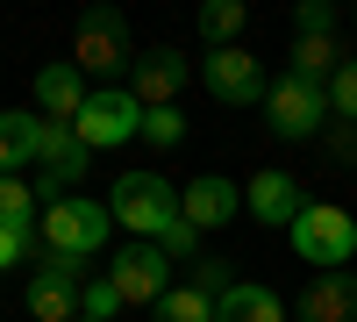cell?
<instances>
[{
    "mask_svg": "<svg viewBox=\"0 0 357 322\" xmlns=\"http://www.w3.org/2000/svg\"><path fill=\"white\" fill-rule=\"evenodd\" d=\"M286 244H293V258H301V265H314V272H343L350 258H357V215L336 208V200H307V208L293 215Z\"/></svg>",
    "mask_w": 357,
    "mask_h": 322,
    "instance_id": "obj_1",
    "label": "cell"
},
{
    "mask_svg": "<svg viewBox=\"0 0 357 322\" xmlns=\"http://www.w3.org/2000/svg\"><path fill=\"white\" fill-rule=\"evenodd\" d=\"M107 208H114V229H136V244H158L178 222V186L165 172H122L114 193H107Z\"/></svg>",
    "mask_w": 357,
    "mask_h": 322,
    "instance_id": "obj_2",
    "label": "cell"
},
{
    "mask_svg": "<svg viewBox=\"0 0 357 322\" xmlns=\"http://www.w3.org/2000/svg\"><path fill=\"white\" fill-rule=\"evenodd\" d=\"M36 237H43V251H57V258H93L107 237H114V208L107 200H93V193H72V200H50L43 208V222H36Z\"/></svg>",
    "mask_w": 357,
    "mask_h": 322,
    "instance_id": "obj_3",
    "label": "cell"
},
{
    "mask_svg": "<svg viewBox=\"0 0 357 322\" xmlns=\"http://www.w3.org/2000/svg\"><path fill=\"white\" fill-rule=\"evenodd\" d=\"M86 286H93V279H86L79 258L43 251V258H36V272H29V315H36V322H79Z\"/></svg>",
    "mask_w": 357,
    "mask_h": 322,
    "instance_id": "obj_4",
    "label": "cell"
},
{
    "mask_svg": "<svg viewBox=\"0 0 357 322\" xmlns=\"http://www.w3.org/2000/svg\"><path fill=\"white\" fill-rule=\"evenodd\" d=\"M264 115H272V129L286 136V143H301V136H314L321 122H329V86L321 79H301V72H286V79H272V94H264Z\"/></svg>",
    "mask_w": 357,
    "mask_h": 322,
    "instance_id": "obj_5",
    "label": "cell"
},
{
    "mask_svg": "<svg viewBox=\"0 0 357 322\" xmlns=\"http://www.w3.org/2000/svg\"><path fill=\"white\" fill-rule=\"evenodd\" d=\"M72 136L86 143V151H114V143H129V136H143V101L129 94V86H100L93 101L79 108V122H72Z\"/></svg>",
    "mask_w": 357,
    "mask_h": 322,
    "instance_id": "obj_6",
    "label": "cell"
},
{
    "mask_svg": "<svg viewBox=\"0 0 357 322\" xmlns=\"http://www.w3.org/2000/svg\"><path fill=\"white\" fill-rule=\"evenodd\" d=\"M200 86L215 94L222 108H257L264 94H272V79H264V65L243 50V43H229V50H207L200 57Z\"/></svg>",
    "mask_w": 357,
    "mask_h": 322,
    "instance_id": "obj_7",
    "label": "cell"
},
{
    "mask_svg": "<svg viewBox=\"0 0 357 322\" xmlns=\"http://www.w3.org/2000/svg\"><path fill=\"white\" fill-rule=\"evenodd\" d=\"M79 72H122L136 65V43H129V15L122 8H86L79 22V57H72Z\"/></svg>",
    "mask_w": 357,
    "mask_h": 322,
    "instance_id": "obj_8",
    "label": "cell"
},
{
    "mask_svg": "<svg viewBox=\"0 0 357 322\" xmlns=\"http://www.w3.org/2000/svg\"><path fill=\"white\" fill-rule=\"evenodd\" d=\"M107 279H114V294H122L129 308H143V301H165L172 294V258L158 251V244H122L114 251V265H107Z\"/></svg>",
    "mask_w": 357,
    "mask_h": 322,
    "instance_id": "obj_9",
    "label": "cell"
},
{
    "mask_svg": "<svg viewBox=\"0 0 357 322\" xmlns=\"http://www.w3.org/2000/svg\"><path fill=\"white\" fill-rule=\"evenodd\" d=\"M186 79H193V57L172 50V43H158V50H143L136 65H129V94H136L143 108H178Z\"/></svg>",
    "mask_w": 357,
    "mask_h": 322,
    "instance_id": "obj_10",
    "label": "cell"
},
{
    "mask_svg": "<svg viewBox=\"0 0 357 322\" xmlns=\"http://www.w3.org/2000/svg\"><path fill=\"white\" fill-rule=\"evenodd\" d=\"M236 208H243V186L222 180V172H200V180L178 186V215L193 229H222V222H236Z\"/></svg>",
    "mask_w": 357,
    "mask_h": 322,
    "instance_id": "obj_11",
    "label": "cell"
},
{
    "mask_svg": "<svg viewBox=\"0 0 357 322\" xmlns=\"http://www.w3.org/2000/svg\"><path fill=\"white\" fill-rule=\"evenodd\" d=\"M43 136H50V122L36 108H8L0 115V180H22L29 165H43Z\"/></svg>",
    "mask_w": 357,
    "mask_h": 322,
    "instance_id": "obj_12",
    "label": "cell"
},
{
    "mask_svg": "<svg viewBox=\"0 0 357 322\" xmlns=\"http://www.w3.org/2000/svg\"><path fill=\"white\" fill-rule=\"evenodd\" d=\"M243 208H250L264 229H293V215L307 208V193H301L293 172H257V180L243 186Z\"/></svg>",
    "mask_w": 357,
    "mask_h": 322,
    "instance_id": "obj_13",
    "label": "cell"
},
{
    "mask_svg": "<svg viewBox=\"0 0 357 322\" xmlns=\"http://www.w3.org/2000/svg\"><path fill=\"white\" fill-rule=\"evenodd\" d=\"M301 322H357V272H314L293 301Z\"/></svg>",
    "mask_w": 357,
    "mask_h": 322,
    "instance_id": "obj_14",
    "label": "cell"
},
{
    "mask_svg": "<svg viewBox=\"0 0 357 322\" xmlns=\"http://www.w3.org/2000/svg\"><path fill=\"white\" fill-rule=\"evenodd\" d=\"M86 101H93V94H86V72L79 65H43L36 72V115H43V122H79V108Z\"/></svg>",
    "mask_w": 357,
    "mask_h": 322,
    "instance_id": "obj_15",
    "label": "cell"
},
{
    "mask_svg": "<svg viewBox=\"0 0 357 322\" xmlns=\"http://www.w3.org/2000/svg\"><path fill=\"white\" fill-rule=\"evenodd\" d=\"M215 322H286V308H279V294H272V286L236 279L229 294L215 301Z\"/></svg>",
    "mask_w": 357,
    "mask_h": 322,
    "instance_id": "obj_16",
    "label": "cell"
},
{
    "mask_svg": "<svg viewBox=\"0 0 357 322\" xmlns=\"http://www.w3.org/2000/svg\"><path fill=\"white\" fill-rule=\"evenodd\" d=\"M151 322H215V294H200V286H172V294L151 308Z\"/></svg>",
    "mask_w": 357,
    "mask_h": 322,
    "instance_id": "obj_17",
    "label": "cell"
},
{
    "mask_svg": "<svg viewBox=\"0 0 357 322\" xmlns=\"http://www.w3.org/2000/svg\"><path fill=\"white\" fill-rule=\"evenodd\" d=\"M243 15H250L243 0H207V8H200V36L215 43V50H229V43H236V29H243Z\"/></svg>",
    "mask_w": 357,
    "mask_h": 322,
    "instance_id": "obj_18",
    "label": "cell"
},
{
    "mask_svg": "<svg viewBox=\"0 0 357 322\" xmlns=\"http://www.w3.org/2000/svg\"><path fill=\"white\" fill-rule=\"evenodd\" d=\"M0 222H22V229L43 222V200H36L29 180H0Z\"/></svg>",
    "mask_w": 357,
    "mask_h": 322,
    "instance_id": "obj_19",
    "label": "cell"
},
{
    "mask_svg": "<svg viewBox=\"0 0 357 322\" xmlns=\"http://www.w3.org/2000/svg\"><path fill=\"white\" fill-rule=\"evenodd\" d=\"M336 65H343V57H336L329 36H301V43H293V72H301V79H321V72L336 79Z\"/></svg>",
    "mask_w": 357,
    "mask_h": 322,
    "instance_id": "obj_20",
    "label": "cell"
},
{
    "mask_svg": "<svg viewBox=\"0 0 357 322\" xmlns=\"http://www.w3.org/2000/svg\"><path fill=\"white\" fill-rule=\"evenodd\" d=\"M143 143H158V151L186 143V115L178 108H143Z\"/></svg>",
    "mask_w": 357,
    "mask_h": 322,
    "instance_id": "obj_21",
    "label": "cell"
},
{
    "mask_svg": "<svg viewBox=\"0 0 357 322\" xmlns=\"http://www.w3.org/2000/svg\"><path fill=\"white\" fill-rule=\"evenodd\" d=\"M329 108L343 115V122H357V57H343L336 79H329Z\"/></svg>",
    "mask_w": 357,
    "mask_h": 322,
    "instance_id": "obj_22",
    "label": "cell"
},
{
    "mask_svg": "<svg viewBox=\"0 0 357 322\" xmlns=\"http://www.w3.org/2000/svg\"><path fill=\"white\" fill-rule=\"evenodd\" d=\"M29 251H36V229H22V222H0V272H15Z\"/></svg>",
    "mask_w": 357,
    "mask_h": 322,
    "instance_id": "obj_23",
    "label": "cell"
},
{
    "mask_svg": "<svg viewBox=\"0 0 357 322\" xmlns=\"http://www.w3.org/2000/svg\"><path fill=\"white\" fill-rule=\"evenodd\" d=\"M114 308H129L122 294H114V279H93V286H86V308H79V315H86V322H114Z\"/></svg>",
    "mask_w": 357,
    "mask_h": 322,
    "instance_id": "obj_24",
    "label": "cell"
},
{
    "mask_svg": "<svg viewBox=\"0 0 357 322\" xmlns=\"http://www.w3.org/2000/svg\"><path fill=\"white\" fill-rule=\"evenodd\" d=\"M293 29H301V36H329L336 8H329V0H301V8H293Z\"/></svg>",
    "mask_w": 357,
    "mask_h": 322,
    "instance_id": "obj_25",
    "label": "cell"
},
{
    "mask_svg": "<svg viewBox=\"0 0 357 322\" xmlns=\"http://www.w3.org/2000/svg\"><path fill=\"white\" fill-rule=\"evenodd\" d=\"M158 251H165V258H193V251H200V229H193L186 215H178V222L165 229V237H158Z\"/></svg>",
    "mask_w": 357,
    "mask_h": 322,
    "instance_id": "obj_26",
    "label": "cell"
},
{
    "mask_svg": "<svg viewBox=\"0 0 357 322\" xmlns=\"http://www.w3.org/2000/svg\"><path fill=\"white\" fill-rule=\"evenodd\" d=\"M193 286H200V294H215V301H222V294H229L236 279H229V265H222V258H207V265L193 272Z\"/></svg>",
    "mask_w": 357,
    "mask_h": 322,
    "instance_id": "obj_27",
    "label": "cell"
},
{
    "mask_svg": "<svg viewBox=\"0 0 357 322\" xmlns=\"http://www.w3.org/2000/svg\"><path fill=\"white\" fill-rule=\"evenodd\" d=\"M350 22H357V15H350Z\"/></svg>",
    "mask_w": 357,
    "mask_h": 322,
    "instance_id": "obj_28",
    "label": "cell"
},
{
    "mask_svg": "<svg viewBox=\"0 0 357 322\" xmlns=\"http://www.w3.org/2000/svg\"><path fill=\"white\" fill-rule=\"evenodd\" d=\"M79 322H86V315H79Z\"/></svg>",
    "mask_w": 357,
    "mask_h": 322,
    "instance_id": "obj_29",
    "label": "cell"
}]
</instances>
